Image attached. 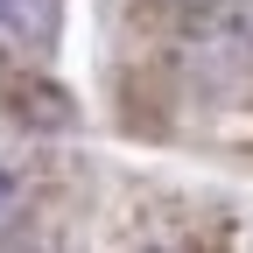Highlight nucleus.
Wrapping results in <instances>:
<instances>
[{"label": "nucleus", "mask_w": 253, "mask_h": 253, "mask_svg": "<svg viewBox=\"0 0 253 253\" xmlns=\"http://www.w3.org/2000/svg\"><path fill=\"white\" fill-rule=\"evenodd\" d=\"M176 7H204V0H176Z\"/></svg>", "instance_id": "20e7f679"}, {"label": "nucleus", "mask_w": 253, "mask_h": 253, "mask_svg": "<svg viewBox=\"0 0 253 253\" xmlns=\"http://www.w3.org/2000/svg\"><path fill=\"white\" fill-rule=\"evenodd\" d=\"M21 197H28L21 176H14V169H0V225H14V218H21Z\"/></svg>", "instance_id": "7ed1b4c3"}, {"label": "nucleus", "mask_w": 253, "mask_h": 253, "mask_svg": "<svg viewBox=\"0 0 253 253\" xmlns=\"http://www.w3.org/2000/svg\"><path fill=\"white\" fill-rule=\"evenodd\" d=\"M190 42L204 63H253V0H204Z\"/></svg>", "instance_id": "f257e3e1"}, {"label": "nucleus", "mask_w": 253, "mask_h": 253, "mask_svg": "<svg viewBox=\"0 0 253 253\" xmlns=\"http://www.w3.org/2000/svg\"><path fill=\"white\" fill-rule=\"evenodd\" d=\"M0 28L7 36H42L49 28V0H0Z\"/></svg>", "instance_id": "f03ea898"}]
</instances>
